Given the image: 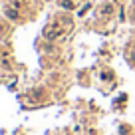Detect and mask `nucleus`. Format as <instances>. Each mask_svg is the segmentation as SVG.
<instances>
[{"instance_id": "1", "label": "nucleus", "mask_w": 135, "mask_h": 135, "mask_svg": "<svg viewBox=\"0 0 135 135\" xmlns=\"http://www.w3.org/2000/svg\"><path fill=\"white\" fill-rule=\"evenodd\" d=\"M62 36H64V28H62V24H58V22L46 26V30H44V38H46L48 42H54V40L62 38Z\"/></svg>"}, {"instance_id": "2", "label": "nucleus", "mask_w": 135, "mask_h": 135, "mask_svg": "<svg viewBox=\"0 0 135 135\" xmlns=\"http://www.w3.org/2000/svg\"><path fill=\"white\" fill-rule=\"evenodd\" d=\"M60 4H62V8H66V10L76 8V2H74V0H60Z\"/></svg>"}, {"instance_id": "3", "label": "nucleus", "mask_w": 135, "mask_h": 135, "mask_svg": "<svg viewBox=\"0 0 135 135\" xmlns=\"http://www.w3.org/2000/svg\"><path fill=\"white\" fill-rule=\"evenodd\" d=\"M6 16H8L10 20H18V12L14 8H6Z\"/></svg>"}, {"instance_id": "4", "label": "nucleus", "mask_w": 135, "mask_h": 135, "mask_svg": "<svg viewBox=\"0 0 135 135\" xmlns=\"http://www.w3.org/2000/svg\"><path fill=\"white\" fill-rule=\"evenodd\" d=\"M111 12H113V6H111V4H103L101 14H103V16H107V14H111Z\"/></svg>"}, {"instance_id": "5", "label": "nucleus", "mask_w": 135, "mask_h": 135, "mask_svg": "<svg viewBox=\"0 0 135 135\" xmlns=\"http://www.w3.org/2000/svg\"><path fill=\"white\" fill-rule=\"evenodd\" d=\"M0 56H2V50H0Z\"/></svg>"}]
</instances>
